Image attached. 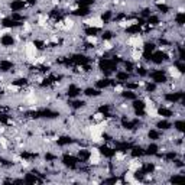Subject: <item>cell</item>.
Returning a JSON list of instances; mask_svg holds the SVG:
<instances>
[{"label": "cell", "instance_id": "obj_1", "mask_svg": "<svg viewBox=\"0 0 185 185\" xmlns=\"http://www.w3.org/2000/svg\"><path fill=\"white\" fill-rule=\"evenodd\" d=\"M23 54H25V58L28 60V62H32L39 55V51H38V48H36V45L33 42L28 41L23 46Z\"/></svg>", "mask_w": 185, "mask_h": 185}, {"label": "cell", "instance_id": "obj_2", "mask_svg": "<svg viewBox=\"0 0 185 185\" xmlns=\"http://www.w3.org/2000/svg\"><path fill=\"white\" fill-rule=\"evenodd\" d=\"M126 45H127V46H130L132 49H133V48L143 49L145 38L142 35H139V33H136V35H130L127 39H126Z\"/></svg>", "mask_w": 185, "mask_h": 185}, {"label": "cell", "instance_id": "obj_3", "mask_svg": "<svg viewBox=\"0 0 185 185\" xmlns=\"http://www.w3.org/2000/svg\"><path fill=\"white\" fill-rule=\"evenodd\" d=\"M83 23L90 28H97V29H103L104 28V20L101 16H90V18L83 19Z\"/></svg>", "mask_w": 185, "mask_h": 185}, {"label": "cell", "instance_id": "obj_4", "mask_svg": "<svg viewBox=\"0 0 185 185\" xmlns=\"http://www.w3.org/2000/svg\"><path fill=\"white\" fill-rule=\"evenodd\" d=\"M87 162L90 165H93V166H97V165L101 163V152H100V149L97 146L90 148V158L87 159Z\"/></svg>", "mask_w": 185, "mask_h": 185}, {"label": "cell", "instance_id": "obj_5", "mask_svg": "<svg viewBox=\"0 0 185 185\" xmlns=\"http://www.w3.org/2000/svg\"><path fill=\"white\" fill-rule=\"evenodd\" d=\"M166 74H168V77L172 78V80H179V78H182L181 70H179L176 65H173V64L166 67Z\"/></svg>", "mask_w": 185, "mask_h": 185}, {"label": "cell", "instance_id": "obj_6", "mask_svg": "<svg viewBox=\"0 0 185 185\" xmlns=\"http://www.w3.org/2000/svg\"><path fill=\"white\" fill-rule=\"evenodd\" d=\"M142 166H143V163H142L140 159H137V158H132V159L127 161V169L132 171V172H135V173H136L137 171H140Z\"/></svg>", "mask_w": 185, "mask_h": 185}, {"label": "cell", "instance_id": "obj_7", "mask_svg": "<svg viewBox=\"0 0 185 185\" xmlns=\"http://www.w3.org/2000/svg\"><path fill=\"white\" fill-rule=\"evenodd\" d=\"M145 114L149 117V119H159V108L156 107V104L152 106H145Z\"/></svg>", "mask_w": 185, "mask_h": 185}, {"label": "cell", "instance_id": "obj_8", "mask_svg": "<svg viewBox=\"0 0 185 185\" xmlns=\"http://www.w3.org/2000/svg\"><path fill=\"white\" fill-rule=\"evenodd\" d=\"M62 20H64V32H71V30L75 29L77 22H75V19L72 16H65Z\"/></svg>", "mask_w": 185, "mask_h": 185}, {"label": "cell", "instance_id": "obj_9", "mask_svg": "<svg viewBox=\"0 0 185 185\" xmlns=\"http://www.w3.org/2000/svg\"><path fill=\"white\" fill-rule=\"evenodd\" d=\"M130 58L133 62H140L142 58H143V49H139V48H133L130 51Z\"/></svg>", "mask_w": 185, "mask_h": 185}, {"label": "cell", "instance_id": "obj_10", "mask_svg": "<svg viewBox=\"0 0 185 185\" xmlns=\"http://www.w3.org/2000/svg\"><path fill=\"white\" fill-rule=\"evenodd\" d=\"M123 181H125V182H129V184H140V181H137V179L135 178V172H132L129 169L123 173Z\"/></svg>", "mask_w": 185, "mask_h": 185}, {"label": "cell", "instance_id": "obj_11", "mask_svg": "<svg viewBox=\"0 0 185 185\" xmlns=\"http://www.w3.org/2000/svg\"><path fill=\"white\" fill-rule=\"evenodd\" d=\"M5 90H6L7 93H10V94H18L19 91H20V87L19 85H15V84H7L6 87H5Z\"/></svg>", "mask_w": 185, "mask_h": 185}, {"label": "cell", "instance_id": "obj_12", "mask_svg": "<svg viewBox=\"0 0 185 185\" xmlns=\"http://www.w3.org/2000/svg\"><path fill=\"white\" fill-rule=\"evenodd\" d=\"M100 48H101L103 51H104V52H107V51H111V49L114 48V43H113L111 41H107V39H106V41H103V42H101Z\"/></svg>", "mask_w": 185, "mask_h": 185}, {"label": "cell", "instance_id": "obj_13", "mask_svg": "<svg viewBox=\"0 0 185 185\" xmlns=\"http://www.w3.org/2000/svg\"><path fill=\"white\" fill-rule=\"evenodd\" d=\"M113 159H114V162H119V163H122V162H126V159H127V155H126L125 152H116Z\"/></svg>", "mask_w": 185, "mask_h": 185}, {"label": "cell", "instance_id": "obj_14", "mask_svg": "<svg viewBox=\"0 0 185 185\" xmlns=\"http://www.w3.org/2000/svg\"><path fill=\"white\" fill-rule=\"evenodd\" d=\"M9 146H10L9 139H7L5 135H0V148H2V149H9Z\"/></svg>", "mask_w": 185, "mask_h": 185}, {"label": "cell", "instance_id": "obj_15", "mask_svg": "<svg viewBox=\"0 0 185 185\" xmlns=\"http://www.w3.org/2000/svg\"><path fill=\"white\" fill-rule=\"evenodd\" d=\"M85 41L88 42V43H91L93 46H97V45L100 43V38H98V36H87Z\"/></svg>", "mask_w": 185, "mask_h": 185}, {"label": "cell", "instance_id": "obj_16", "mask_svg": "<svg viewBox=\"0 0 185 185\" xmlns=\"http://www.w3.org/2000/svg\"><path fill=\"white\" fill-rule=\"evenodd\" d=\"M32 29H33V25L30 23V22H25V23L22 25V32H23V33H30Z\"/></svg>", "mask_w": 185, "mask_h": 185}, {"label": "cell", "instance_id": "obj_17", "mask_svg": "<svg viewBox=\"0 0 185 185\" xmlns=\"http://www.w3.org/2000/svg\"><path fill=\"white\" fill-rule=\"evenodd\" d=\"M123 91H125V85H123V84H116V85L113 87L114 94H122Z\"/></svg>", "mask_w": 185, "mask_h": 185}, {"label": "cell", "instance_id": "obj_18", "mask_svg": "<svg viewBox=\"0 0 185 185\" xmlns=\"http://www.w3.org/2000/svg\"><path fill=\"white\" fill-rule=\"evenodd\" d=\"M93 119L96 120V123H98V122H101V120L104 119V114L100 113V111H96V113L93 114Z\"/></svg>", "mask_w": 185, "mask_h": 185}, {"label": "cell", "instance_id": "obj_19", "mask_svg": "<svg viewBox=\"0 0 185 185\" xmlns=\"http://www.w3.org/2000/svg\"><path fill=\"white\" fill-rule=\"evenodd\" d=\"M19 163H20V166L25 168V169H29V168H30V162H29V161H26V159H23V158H20Z\"/></svg>", "mask_w": 185, "mask_h": 185}, {"label": "cell", "instance_id": "obj_20", "mask_svg": "<svg viewBox=\"0 0 185 185\" xmlns=\"http://www.w3.org/2000/svg\"><path fill=\"white\" fill-rule=\"evenodd\" d=\"M7 132V126H5V125H0V135H5Z\"/></svg>", "mask_w": 185, "mask_h": 185}, {"label": "cell", "instance_id": "obj_21", "mask_svg": "<svg viewBox=\"0 0 185 185\" xmlns=\"http://www.w3.org/2000/svg\"><path fill=\"white\" fill-rule=\"evenodd\" d=\"M176 10H178V13H184V10H185V7H184V5H181V6L178 7V9H176Z\"/></svg>", "mask_w": 185, "mask_h": 185}, {"label": "cell", "instance_id": "obj_22", "mask_svg": "<svg viewBox=\"0 0 185 185\" xmlns=\"http://www.w3.org/2000/svg\"><path fill=\"white\" fill-rule=\"evenodd\" d=\"M78 9V5H71L70 6V12H72V10H77Z\"/></svg>", "mask_w": 185, "mask_h": 185}, {"label": "cell", "instance_id": "obj_23", "mask_svg": "<svg viewBox=\"0 0 185 185\" xmlns=\"http://www.w3.org/2000/svg\"><path fill=\"white\" fill-rule=\"evenodd\" d=\"M123 182H125V181H123V179H117V181H116V184H117V185L123 184Z\"/></svg>", "mask_w": 185, "mask_h": 185}]
</instances>
